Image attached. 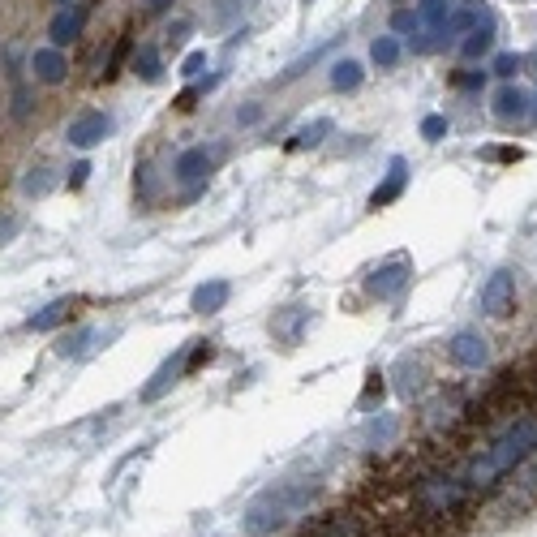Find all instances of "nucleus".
<instances>
[{
  "mask_svg": "<svg viewBox=\"0 0 537 537\" xmlns=\"http://www.w3.org/2000/svg\"><path fill=\"white\" fill-rule=\"evenodd\" d=\"M314 495H318L314 477H310V482H275V486H267L263 495H254L250 507H245V533H250V537L280 533L288 520L306 512V507L314 503Z\"/></svg>",
  "mask_w": 537,
  "mask_h": 537,
  "instance_id": "obj_1",
  "label": "nucleus"
},
{
  "mask_svg": "<svg viewBox=\"0 0 537 537\" xmlns=\"http://www.w3.org/2000/svg\"><path fill=\"white\" fill-rule=\"evenodd\" d=\"M533 447H537V417H520V422L507 430L495 447H486V456L473 464V482L486 486V482H495V477L512 473Z\"/></svg>",
  "mask_w": 537,
  "mask_h": 537,
  "instance_id": "obj_2",
  "label": "nucleus"
},
{
  "mask_svg": "<svg viewBox=\"0 0 537 537\" xmlns=\"http://www.w3.org/2000/svg\"><path fill=\"white\" fill-rule=\"evenodd\" d=\"M224 159V147H185L172 164V181L177 185H207L215 164Z\"/></svg>",
  "mask_w": 537,
  "mask_h": 537,
  "instance_id": "obj_3",
  "label": "nucleus"
},
{
  "mask_svg": "<svg viewBox=\"0 0 537 537\" xmlns=\"http://www.w3.org/2000/svg\"><path fill=\"white\" fill-rule=\"evenodd\" d=\"M477 306H482V314H490V318H507L516 310V275L495 271L482 284V293H477Z\"/></svg>",
  "mask_w": 537,
  "mask_h": 537,
  "instance_id": "obj_4",
  "label": "nucleus"
},
{
  "mask_svg": "<svg viewBox=\"0 0 537 537\" xmlns=\"http://www.w3.org/2000/svg\"><path fill=\"white\" fill-rule=\"evenodd\" d=\"M112 134V116L108 112H78L74 121L65 125V142L69 147H78V151H91V147H99Z\"/></svg>",
  "mask_w": 537,
  "mask_h": 537,
  "instance_id": "obj_5",
  "label": "nucleus"
},
{
  "mask_svg": "<svg viewBox=\"0 0 537 537\" xmlns=\"http://www.w3.org/2000/svg\"><path fill=\"white\" fill-rule=\"evenodd\" d=\"M409 275H413L409 258H391V263H383L379 271L370 275L366 288H370V297H379V301H396L404 288H409Z\"/></svg>",
  "mask_w": 537,
  "mask_h": 537,
  "instance_id": "obj_6",
  "label": "nucleus"
},
{
  "mask_svg": "<svg viewBox=\"0 0 537 537\" xmlns=\"http://www.w3.org/2000/svg\"><path fill=\"white\" fill-rule=\"evenodd\" d=\"M86 18H91V9L86 5H61L56 9V18L48 22V39H52V48H69V43H78L82 31H86Z\"/></svg>",
  "mask_w": 537,
  "mask_h": 537,
  "instance_id": "obj_7",
  "label": "nucleus"
},
{
  "mask_svg": "<svg viewBox=\"0 0 537 537\" xmlns=\"http://www.w3.org/2000/svg\"><path fill=\"white\" fill-rule=\"evenodd\" d=\"M447 361L460 370H482L490 361V344L477 336V331H456V336L447 340Z\"/></svg>",
  "mask_w": 537,
  "mask_h": 537,
  "instance_id": "obj_8",
  "label": "nucleus"
},
{
  "mask_svg": "<svg viewBox=\"0 0 537 537\" xmlns=\"http://www.w3.org/2000/svg\"><path fill=\"white\" fill-rule=\"evenodd\" d=\"M529 112H533V91H525V86H516V82H507L495 95V104H490V116H495L499 125L529 121Z\"/></svg>",
  "mask_w": 537,
  "mask_h": 537,
  "instance_id": "obj_9",
  "label": "nucleus"
},
{
  "mask_svg": "<svg viewBox=\"0 0 537 537\" xmlns=\"http://www.w3.org/2000/svg\"><path fill=\"white\" fill-rule=\"evenodd\" d=\"M31 74H35V82H43V86H61L65 78H69V56H65V48H35L31 52Z\"/></svg>",
  "mask_w": 537,
  "mask_h": 537,
  "instance_id": "obj_10",
  "label": "nucleus"
},
{
  "mask_svg": "<svg viewBox=\"0 0 537 537\" xmlns=\"http://www.w3.org/2000/svg\"><path fill=\"white\" fill-rule=\"evenodd\" d=\"M404 181H409V164H404V159L396 155V159H391V164H387V177H383V185L370 194V211H383V207H391V202H396V198L404 194Z\"/></svg>",
  "mask_w": 537,
  "mask_h": 537,
  "instance_id": "obj_11",
  "label": "nucleus"
},
{
  "mask_svg": "<svg viewBox=\"0 0 537 537\" xmlns=\"http://www.w3.org/2000/svg\"><path fill=\"white\" fill-rule=\"evenodd\" d=\"M495 35H499V26H495V18L486 13V18L469 31V39H460V56H464V61H482V56L495 48Z\"/></svg>",
  "mask_w": 537,
  "mask_h": 537,
  "instance_id": "obj_12",
  "label": "nucleus"
},
{
  "mask_svg": "<svg viewBox=\"0 0 537 537\" xmlns=\"http://www.w3.org/2000/svg\"><path fill=\"white\" fill-rule=\"evenodd\" d=\"M228 297H232V284H228V280L198 284V288H194V297H190V310H194V314H215V310H224V306H228Z\"/></svg>",
  "mask_w": 537,
  "mask_h": 537,
  "instance_id": "obj_13",
  "label": "nucleus"
},
{
  "mask_svg": "<svg viewBox=\"0 0 537 537\" xmlns=\"http://www.w3.org/2000/svg\"><path fill=\"white\" fill-rule=\"evenodd\" d=\"M129 69L142 78V82H164V52L155 48V43H142V48H134V56H129Z\"/></svg>",
  "mask_w": 537,
  "mask_h": 537,
  "instance_id": "obj_14",
  "label": "nucleus"
},
{
  "mask_svg": "<svg viewBox=\"0 0 537 537\" xmlns=\"http://www.w3.org/2000/svg\"><path fill=\"white\" fill-rule=\"evenodd\" d=\"M181 374H185V357L177 353V357H168V361H164V366H159V370H155V379H151L147 387H142V400H147V404H155V400H159V396H164V391H168L172 383H177V379H181Z\"/></svg>",
  "mask_w": 537,
  "mask_h": 537,
  "instance_id": "obj_15",
  "label": "nucleus"
},
{
  "mask_svg": "<svg viewBox=\"0 0 537 537\" xmlns=\"http://www.w3.org/2000/svg\"><path fill=\"white\" fill-rule=\"evenodd\" d=\"M245 13V0H207V26L211 31H228Z\"/></svg>",
  "mask_w": 537,
  "mask_h": 537,
  "instance_id": "obj_16",
  "label": "nucleus"
},
{
  "mask_svg": "<svg viewBox=\"0 0 537 537\" xmlns=\"http://www.w3.org/2000/svg\"><path fill=\"white\" fill-rule=\"evenodd\" d=\"M327 134H336V121H331V116H318V121H310V125H301V129H297L288 147H293V151L323 147V138H327Z\"/></svg>",
  "mask_w": 537,
  "mask_h": 537,
  "instance_id": "obj_17",
  "label": "nucleus"
},
{
  "mask_svg": "<svg viewBox=\"0 0 537 537\" xmlns=\"http://www.w3.org/2000/svg\"><path fill=\"white\" fill-rule=\"evenodd\" d=\"M69 314H74V301L61 297V301H52V306H43L39 314L26 318V327H31V331H56V327H61Z\"/></svg>",
  "mask_w": 537,
  "mask_h": 537,
  "instance_id": "obj_18",
  "label": "nucleus"
},
{
  "mask_svg": "<svg viewBox=\"0 0 537 537\" xmlns=\"http://www.w3.org/2000/svg\"><path fill=\"white\" fill-rule=\"evenodd\" d=\"M464 499V490L460 486H452V482H426V490H422V503L430 507V512H447V507H456Z\"/></svg>",
  "mask_w": 537,
  "mask_h": 537,
  "instance_id": "obj_19",
  "label": "nucleus"
},
{
  "mask_svg": "<svg viewBox=\"0 0 537 537\" xmlns=\"http://www.w3.org/2000/svg\"><path fill=\"white\" fill-rule=\"evenodd\" d=\"M400 56H404L400 35H379V39L370 43V61L379 65V69H396V65H400Z\"/></svg>",
  "mask_w": 537,
  "mask_h": 537,
  "instance_id": "obj_20",
  "label": "nucleus"
},
{
  "mask_svg": "<svg viewBox=\"0 0 537 537\" xmlns=\"http://www.w3.org/2000/svg\"><path fill=\"white\" fill-rule=\"evenodd\" d=\"M310 323V314L306 310H293V314H280V318H271V331H275V336H280L284 344H297L301 340V327H306Z\"/></svg>",
  "mask_w": 537,
  "mask_h": 537,
  "instance_id": "obj_21",
  "label": "nucleus"
},
{
  "mask_svg": "<svg viewBox=\"0 0 537 537\" xmlns=\"http://www.w3.org/2000/svg\"><path fill=\"white\" fill-rule=\"evenodd\" d=\"M91 340H95V327H78V331H65V336L56 340V353H61V357H82L86 348H91Z\"/></svg>",
  "mask_w": 537,
  "mask_h": 537,
  "instance_id": "obj_22",
  "label": "nucleus"
},
{
  "mask_svg": "<svg viewBox=\"0 0 537 537\" xmlns=\"http://www.w3.org/2000/svg\"><path fill=\"white\" fill-rule=\"evenodd\" d=\"M361 78H366V74H361V65H357V61H348V56L331 65V86H336V91H357Z\"/></svg>",
  "mask_w": 537,
  "mask_h": 537,
  "instance_id": "obj_23",
  "label": "nucleus"
},
{
  "mask_svg": "<svg viewBox=\"0 0 537 537\" xmlns=\"http://www.w3.org/2000/svg\"><path fill=\"white\" fill-rule=\"evenodd\" d=\"M129 56H134V43H129V39L121 35V39H116V48L108 52V61H104V82H112L116 74H121V69H125V61H129Z\"/></svg>",
  "mask_w": 537,
  "mask_h": 537,
  "instance_id": "obj_24",
  "label": "nucleus"
},
{
  "mask_svg": "<svg viewBox=\"0 0 537 537\" xmlns=\"http://www.w3.org/2000/svg\"><path fill=\"white\" fill-rule=\"evenodd\" d=\"M48 190H52L48 168H31V172H26V177H22V194H26V198H43Z\"/></svg>",
  "mask_w": 537,
  "mask_h": 537,
  "instance_id": "obj_25",
  "label": "nucleus"
},
{
  "mask_svg": "<svg viewBox=\"0 0 537 537\" xmlns=\"http://www.w3.org/2000/svg\"><path fill=\"white\" fill-rule=\"evenodd\" d=\"M447 129H452V121H447L443 112L422 116V138H426V142H443V138H447Z\"/></svg>",
  "mask_w": 537,
  "mask_h": 537,
  "instance_id": "obj_26",
  "label": "nucleus"
},
{
  "mask_svg": "<svg viewBox=\"0 0 537 537\" xmlns=\"http://www.w3.org/2000/svg\"><path fill=\"white\" fill-rule=\"evenodd\" d=\"M211 357H215L211 340H198V344H194V353L185 357V374H194V370H202V366H211Z\"/></svg>",
  "mask_w": 537,
  "mask_h": 537,
  "instance_id": "obj_27",
  "label": "nucleus"
},
{
  "mask_svg": "<svg viewBox=\"0 0 537 537\" xmlns=\"http://www.w3.org/2000/svg\"><path fill=\"white\" fill-rule=\"evenodd\" d=\"M520 69H525V56H520V52H503V56H495V74H499V78H516Z\"/></svg>",
  "mask_w": 537,
  "mask_h": 537,
  "instance_id": "obj_28",
  "label": "nucleus"
},
{
  "mask_svg": "<svg viewBox=\"0 0 537 537\" xmlns=\"http://www.w3.org/2000/svg\"><path fill=\"white\" fill-rule=\"evenodd\" d=\"M417 35V13L413 9H396L391 13V35Z\"/></svg>",
  "mask_w": 537,
  "mask_h": 537,
  "instance_id": "obj_29",
  "label": "nucleus"
},
{
  "mask_svg": "<svg viewBox=\"0 0 537 537\" xmlns=\"http://www.w3.org/2000/svg\"><path fill=\"white\" fill-rule=\"evenodd\" d=\"M202 69H207V52H202V48H198V52H190V56H185V61H181V69H177V74H181V78H198V74H202Z\"/></svg>",
  "mask_w": 537,
  "mask_h": 537,
  "instance_id": "obj_30",
  "label": "nucleus"
},
{
  "mask_svg": "<svg viewBox=\"0 0 537 537\" xmlns=\"http://www.w3.org/2000/svg\"><path fill=\"white\" fill-rule=\"evenodd\" d=\"M477 155H482V159H499V164H516L525 151H520V147H486V151H477Z\"/></svg>",
  "mask_w": 537,
  "mask_h": 537,
  "instance_id": "obj_31",
  "label": "nucleus"
},
{
  "mask_svg": "<svg viewBox=\"0 0 537 537\" xmlns=\"http://www.w3.org/2000/svg\"><path fill=\"white\" fill-rule=\"evenodd\" d=\"M370 400H383V374H379V370L370 374V383H366V396H361V404H370Z\"/></svg>",
  "mask_w": 537,
  "mask_h": 537,
  "instance_id": "obj_32",
  "label": "nucleus"
},
{
  "mask_svg": "<svg viewBox=\"0 0 537 537\" xmlns=\"http://www.w3.org/2000/svg\"><path fill=\"white\" fill-rule=\"evenodd\" d=\"M482 82H486V74H452V86H460V91H477Z\"/></svg>",
  "mask_w": 537,
  "mask_h": 537,
  "instance_id": "obj_33",
  "label": "nucleus"
},
{
  "mask_svg": "<svg viewBox=\"0 0 537 537\" xmlns=\"http://www.w3.org/2000/svg\"><path fill=\"white\" fill-rule=\"evenodd\" d=\"M258 121H263V108H258V104H250V108L237 112V125H258Z\"/></svg>",
  "mask_w": 537,
  "mask_h": 537,
  "instance_id": "obj_34",
  "label": "nucleus"
},
{
  "mask_svg": "<svg viewBox=\"0 0 537 537\" xmlns=\"http://www.w3.org/2000/svg\"><path fill=\"white\" fill-rule=\"evenodd\" d=\"M185 35H190V22H177V26H172V31H168V43H172V48H181Z\"/></svg>",
  "mask_w": 537,
  "mask_h": 537,
  "instance_id": "obj_35",
  "label": "nucleus"
},
{
  "mask_svg": "<svg viewBox=\"0 0 537 537\" xmlns=\"http://www.w3.org/2000/svg\"><path fill=\"white\" fill-rule=\"evenodd\" d=\"M69 172H74V177H69V185H74V190H82V185H86V172H91V164H74Z\"/></svg>",
  "mask_w": 537,
  "mask_h": 537,
  "instance_id": "obj_36",
  "label": "nucleus"
},
{
  "mask_svg": "<svg viewBox=\"0 0 537 537\" xmlns=\"http://www.w3.org/2000/svg\"><path fill=\"white\" fill-rule=\"evenodd\" d=\"M172 5V0H142V9H147V13H164Z\"/></svg>",
  "mask_w": 537,
  "mask_h": 537,
  "instance_id": "obj_37",
  "label": "nucleus"
},
{
  "mask_svg": "<svg viewBox=\"0 0 537 537\" xmlns=\"http://www.w3.org/2000/svg\"><path fill=\"white\" fill-rule=\"evenodd\" d=\"M13 228H18V220H5V224H0V241L13 237Z\"/></svg>",
  "mask_w": 537,
  "mask_h": 537,
  "instance_id": "obj_38",
  "label": "nucleus"
},
{
  "mask_svg": "<svg viewBox=\"0 0 537 537\" xmlns=\"http://www.w3.org/2000/svg\"><path fill=\"white\" fill-rule=\"evenodd\" d=\"M52 5H56V9H61V5H74V0H52Z\"/></svg>",
  "mask_w": 537,
  "mask_h": 537,
  "instance_id": "obj_39",
  "label": "nucleus"
},
{
  "mask_svg": "<svg viewBox=\"0 0 537 537\" xmlns=\"http://www.w3.org/2000/svg\"><path fill=\"white\" fill-rule=\"evenodd\" d=\"M533 104H537V95H533ZM529 116H537V108H533V112H529Z\"/></svg>",
  "mask_w": 537,
  "mask_h": 537,
  "instance_id": "obj_40",
  "label": "nucleus"
},
{
  "mask_svg": "<svg viewBox=\"0 0 537 537\" xmlns=\"http://www.w3.org/2000/svg\"><path fill=\"white\" fill-rule=\"evenodd\" d=\"M533 74H537V56H533Z\"/></svg>",
  "mask_w": 537,
  "mask_h": 537,
  "instance_id": "obj_41",
  "label": "nucleus"
},
{
  "mask_svg": "<svg viewBox=\"0 0 537 537\" xmlns=\"http://www.w3.org/2000/svg\"><path fill=\"white\" fill-rule=\"evenodd\" d=\"M306 5H314V0H306Z\"/></svg>",
  "mask_w": 537,
  "mask_h": 537,
  "instance_id": "obj_42",
  "label": "nucleus"
}]
</instances>
